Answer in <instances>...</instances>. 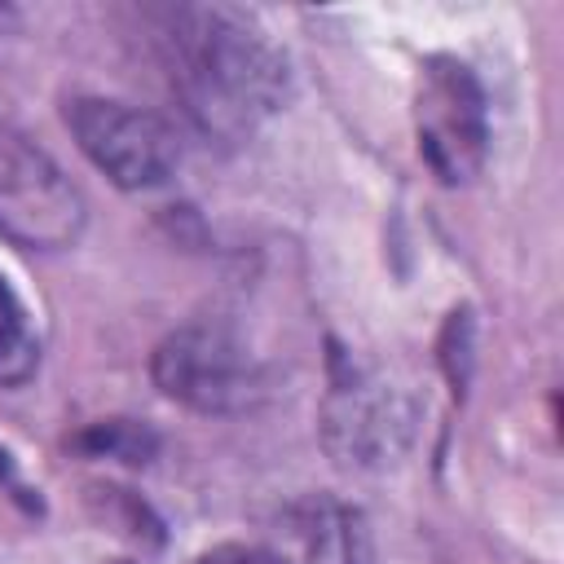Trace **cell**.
I'll return each mask as SVG.
<instances>
[{
	"label": "cell",
	"instance_id": "cell-1",
	"mask_svg": "<svg viewBox=\"0 0 564 564\" xmlns=\"http://www.w3.org/2000/svg\"><path fill=\"white\" fill-rule=\"evenodd\" d=\"M167 79L185 115L216 141H242L291 93L286 53L238 9L167 4L154 13Z\"/></svg>",
	"mask_w": 564,
	"mask_h": 564
},
{
	"label": "cell",
	"instance_id": "cell-2",
	"mask_svg": "<svg viewBox=\"0 0 564 564\" xmlns=\"http://www.w3.org/2000/svg\"><path fill=\"white\" fill-rule=\"evenodd\" d=\"M154 388L198 414H234L260 397V366L225 322H185L150 357Z\"/></svg>",
	"mask_w": 564,
	"mask_h": 564
},
{
	"label": "cell",
	"instance_id": "cell-3",
	"mask_svg": "<svg viewBox=\"0 0 564 564\" xmlns=\"http://www.w3.org/2000/svg\"><path fill=\"white\" fill-rule=\"evenodd\" d=\"M414 137L423 163L445 185H467L485 167L489 110L476 70L458 57H427L414 84Z\"/></svg>",
	"mask_w": 564,
	"mask_h": 564
},
{
	"label": "cell",
	"instance_id": "cell-4",
	"mask_svg": "<svg viewBox=\"0 0 564 564\" xmlns=\"http://www.w3.org/2000/svg\"><path fill=\"white\" fill-rule=\"evenodd\" d=\"M84 229V198L62 176V167L26 141L18 128L0 123V234L18 247L62 251Z\"/></svg>",
	"mask_w": 564,
	"mask_h": 564
},
{
	"label": "cell",
	"instance_id": "cell-5",
	"mask_svg": "<svg viewBox=\"0 0 564 564\" xmlns=\"http://www.w3.org/2000/svg\"><path fill=\"white\" fill-rule=\"evenodd\" d=\"M66 128L75 132L93 167H101L119 189H154L181 163V141L172 123L115 97L66 101Z\"/></svg>",
	"mask_w": 564,
	"mask_h": 564
},
{
	"label": "cell",
	"instance_id": "cell-6",
	"mask_svg": "<svg viewBox=\"0 0 564 564\" xmlns=\"http://www.w3.org/2000/svg\"><path fill=\"white\" fill-rule=\"evenodd\" d=\"M414 432V405L366 370L335 375L322 405V441L339 467H388Z\"/></svg>",
	"mask_w": 564,
	"mask_h": 564
},
{
	"label": "cell",
	"instance_id": "cell-7",
	"mask_svg": "<svg viewBox=\"0 0 564 564\" xmlns=\"http://www.w3.org/2000/svg\"><path fill=\"white\" fill-rule=\"evenodd\" d=\"M286 520L308 564H370V524L357 507L339 498H304Z\"/></svg>",
	"mask_w": 564,
	"mask_h": 564
},
{
	"label": "cell",
	"instance_id": "cell-8",
	"mask_svg": "<svg viewBox=\"0 0 564 564\" xmlns=\"http://www.w3.org/2000/svg\"><path fill=\"white\" fill-rule=\"evenodd\" d=\"M40 366V339L26 304L0 273V388H22Z\"/></svg>",
	"mask_w": 564,
	"mask_h": 564
},
{
	"label": "cell",
	"instance_id": "cell-9",
	"mask_svg": "<svg viewBox=\"0 0 564 564\" xmlns=\"http://www.w3.org/2000/svg\"><path fill=\"white\" fill-rule=\"evenodd\" d=\"M70 445L88 458H119L132 467H145L159 454V436L137 419H101V423L84 427Z\"/></svg>",
	"mask_w": 564,
	"mask_h": 564
},
{
	"label": "cell",
	"instance_id": "cell-10",
	"mask_svg": "<svg viewBox=\"0 0 564 564\" xmlns=\"http://www.w3.org/2000/svg\"><path fill=\"white\" fill-rule=\"evenodd\" d=\"M441 366L454 383V392L467 388V375H471V313L467 308H454L449 322H445V335H441Z\"/></svg>",
	"mask_w": 564,
	"mask_h": 564
},
{
	"label": "cell",
	"instance_id": "cell-11",
	"mask_svg": "<svg viewBox=\"0 0 564 564\" xmlns=\"http://www.w3.org/2000/svg\"><path fill=\"white\" fill-rule=\"evenodd\" d=\"M198 564H286L278 551L256 546V542H220L198 555Z\"/></svg>",
	"mask_w": 564,
	"mask_h": 564
},
{
	"label": "cell",
	"instance_id": "cell-12",
	"mask_svg": "<svg viewBox=\"0 0 564 564\" xmlns=\"http://www.w3.org/2000/svg\"><path fill=\"white\" fill-rule=\"evenodd\" d=\"M9 471H13V463H9V449H4V445H0V485H4V480H9Z\"/></svg>",
	"mask_w": 564,
	"mask_h": 564
},
{
	"label": "cell",
	"instance_id": "cell-13",
	"mask_svg": "<svg viewBox=\"0 0 564 564\" xmlns=\"http://www.w3.org/2000/svg\"><path fill=\"white\" fill-rule=\"evenodd\" d=\"M115 564H132V560H115Z\"/></svg>",
	"mask_w": 564,
	"mask_h": 564
}]
</instances>
